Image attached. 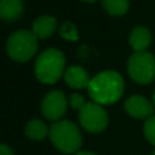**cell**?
Instances as JSON below:
<instances>
[{
  "instance_id": "obj_1",
  "label": "cell",
  "mask_w": 155,
  "mask_h": 155,
  "mask_svg": "<svg viewBox=\"0 0 155 155\" xmlns=\"http://www.w3.org/2000/svg\"><path fill=\"white\" fill-rule=\"evenodd\" d=\"M87 91L93 102L112 105L123 97L124 79L116 71H102L91 79Z\"/></svg>"
},
{
  "instance_id": "obj_2",
  "label": "cell",
  "mask_w": 155,
  "mask_h": 155,
  "mask_svg": "<svg viewBox=\"0 0 155 155\" xmlns=\"http://www.w3.org/2000/svg\"><path fill=\"white\" fill-rule=\"evenodd\" d=\"M49 139L52 144L64 154H76L82 147V132L70 120L54 121L49 127Z\"/></svg>"
},
{
  "instance_id": "obj_3",
  "label": "cell",
  "mask_w": 155,
  "mask_h": 155,
  "mask_svg": "<svg viewBox=\"0 0 155 155\" xmlns=\"http://www.w3.org/2000/svg\"><path fill=\"white\" fill-rule=\"evenodd\" d=\"M65 59L64 54L60 51L53 48H49L44 51L37 57L34 64V74L35 78L41 83L45 84H53L64 74Z\"/></svg>"
},
{
  "instance_id": "obj_4",
  "label": "cell",
  "mask_w": 155,
  "mask_h": 155,
  "mask_svg": "<svg viewBox=\"0 0 155 155\" xmlns=\"http://www.w3.org/2000/svg\"><path fill=\"white\" fill-rule=\"evenodd\" d=\"M5 49L14 61L26 63L37 53L38 38L29 30H16L8 37Z\"/></svg>"
},
{
  "instance_id": "obj_5",
  "label": "cell",
  "mask_w": 155,
  "mask_h": 155,
  "mask_svg": "<svg viewBox=\"0 0 155 155\" xmlns=\"http://www.w3.org/2000/svg\"><path fill=\"white\" fill-rule=\"evenodd\" d=\"M128 75L140 84H148L155 79V56L150 52H135L128 60Z\"/></svg>"
},
{
  "instance_id": "obj_6",
  "label": "cell",
  "mask_w": 155,
  "mask_h": 155,
  "mask_svg": "<svg viewBox=\"0 0 155 155\" xmlns=\"http://www.w3.org/2000/svg\"><path fill=\"white\" fill-rule=\"evenodd\" d=\"M79 123L90 134H101L107 128L109 117L104 106L97 102H87L79 110Z\"/></svg>"
},
{
  "instance_id": "obj_7",
  "label": "cell",
  "mask_w": 155,
  "mask_h": 155,
  "mask_svg": "<svg viewBox=\"0 0 155 155\" xmlns=\"http://www.w3.org/2000/svg\"><path fill=\"white\" fill-rule=\"evenodd\" d=\"M68 101L65 98L64 93L60 90H53L44 97L41 102V112L44 117L51 121H59L67 112Z\"/></svg>"
},
{
  "instance_id": "obj_8",
  "label": "cell",
  "mask_w": 155,
  "mask_h": 155,
  "mask_svg": "<svg viewBox=\"0 0 155 155\" xmlns=\"http://www.w3.org/2000/svg\"><path fill=\"white\" fill-rule=\"evenodd\" d=\"M124 109L131 117L139 120H147L154 116V104L143 95H132L124 104Z\"/></svg>"
},
{
  "instance_id": "obj_9",
  "label": "cell",
  "mask_w": 155,
  "mask_h": 155,
  "mask_svg": "<svg viewBox=\"0 0 155 155\" xmlns=\"http://www.w3.org/2000/svg\"><path fill=\"white\" fill-rule=\"evenodd\" d=\"M64 80L70 87L75 88V90L87 88L91 82L88 72L80 65H72V67L67 68V71L64 72Z\"/></svg>"
},
{
  "instance_id": "obj_10",
  "label": "cell",
  "mask_w": 155,
  "mask_h": 155,
  "mask_svg": "<svg viewBox=\"0 0 155 155\" xmlns=\"http://www.w3.org/2000/svg\"><path fill=\"white\" fill-rule=\"evenodd\" d=\"M151 33L147 27L136 26L129 34V45L135 52H146L151 45Z\"/></svg>"
},
{
  "instance_id": "obj_11",
  "label": "cell",
  "mask_w": 155,
  "mask_h": 155,
  "mask_svg": "<svg viewBox=\"0 0 155 155\" xmlns=\"http://www.w3.org/2000/svg\"><path fill=\"white\" fill-rule=\"evenodd\" d=\"M23 14L22 0H0V19L5 22H15Z\"/></svg>"
},
{
  "instance_id": "obj_12",
  "label": "cell",
  "mask_w": 155,
  "mask_h": 155,
  "mask_svg": "<svg viewBox=\"0 0 155 155\" xmlns=\"http://www.w3.org/2000/svg\"><path fill=\"white\" fill-rule=\"evenodd\" d=\"M56 27H57L56 18L49 15H42L33 22L31 31L34 33L37 38H49L56 31Z\"/></svg>"
},
{
  "instance_id": "obj_13",
  "label": "cell",
  "mask_w": 155,
  "mask_h": 155,
  "mask_svg": "<svg viewBox=\"0 0 155 155\" xmlns=\"http://www.w3.org/2000/svg\"><path fill=\"white\" fill-rule=\"evenodd\" d=\"M25 134L29 137L30 140H34V142H40L44 140L46 136H49V127L46 125L44 121L34 118V120H30L26 124V128H25Z\"/></svg>"
},
{
  "instance_id": "obj_14",
  "label": "cell",
  "mask_w": 155,
  "mask_h": 155,
  "mask_svg": "<svg viewBox=\"0 0 155 155\" xmlns=\"http://www.w3.org/2000/svg\"><path fill=\"white\" fill-rule=\"evenodd\" d=\"M102 5L105 11L113 16L125 15L129 10L128 0H102Z\"/></svg>"
},
{
  "instance_id": "obj_15",
  "label": "cell",
  "mask_w": 155,
  "mask_h": 155,
  "mask_svg": "<svg viewBox=\"0 0 155 155\" xmlns=\"http://www.w3.org/2000/svg\"><path fill=\"white\" fill-rule=\"evenodd\" d=\"M60 35H61L64 40H68V41H76L79 38L78 35V31H76V27L74 26L71 22H64L60 27Z\"/></svg>"
},
{
  "instance_id": "obj_16",
  "label": "cell",
  "mask_w": 155,
  "mask_h": 155,
  "mask_svg": "<svg viewBox=\"0 0 155 155\" xmlns=\"http://www.w3.org/2000/svg\"><path fill=\"white\" fill-rule=\"evenodd\" d=\"M143 134H144L146 139L153 146H155V114L146 120L144 125H143Z\"/></svg>"
},
{
  "instance_id": "obj_17",
  "label": "cell",
  "mask_w": 155,
  "mask_h": 155,
  "mask_svg": "<svg viewBox=\"0 0 155 155\" xmlns=\"http://www.w3.org/2000/svg\"><path fill=\"white\" fill-rule=\"evenodd\" d=\"M68 104H70L71 107H74V109L80 110L86 104H87V102L84 101L83 95H80V94H78V93H74V94H71L70 95V101H68Z\"/></svg>"
},
{
  "instance_id": "obj_18",
  "label": "cell",
  "mask_w": 155,
  "mask_h": 155,
  "mask_svg": "<svg viewBox=\"0 0 155 155\" xmlns=\"http://www.w3.org/2000/svg\"><path fill=\"white\" fill-rule=\"evenodd\" d=\"M0 155H15V154H14V151L7 144H2L0 143Z\"/></svg>"
},
{
  "instance_id": "obj_19",
  "label": "cell",
  "mask_w": 155,
  "mask_h": 155,
  "mask_svg": "<svg viewBox=\"0 0 155 155\" xmlns=\"http://www.w3.org/2000/svg\"><path fill=\"white\" fill-rule=\"evenodd\" d=\"M74 155H97V154L91 153V151H78V153Z\"/></svg>"
},
{
  "instance_id": "obj_20",
  "label": "cell",
  "mask_w": 155,
  "mask_h": 155,
  "mask_svg": "<svg viewBox=\"0 0 155 155\" xmlns=\"http://www.w3.org/2000/svg\"><path fill=\"white\" fill-rule=\"evenodd\" d=\"M153 104H154V106H155V91H154V94H153Z\"/></svg>"
},
{
  "instance_id": "obj_21",
  "label": "cell",
  "mask_w": 155,
  "mask_h": 155,
  "mask_svg": "<svg viewBox=\"0 0 155 155\" xmlns=\"http://www.w3.org/2000/svg\"><path fill=\"white\" fill-rule=\"evenodd\" d=\"M82 2H87V3H93V2H97V0H82Z\"/></svg>"
},
{
  "instance_id": "obj_22",
  "label": "cell",
  "mask_w": 155,
  "mask_h": 155,
  "mask_svg": "<svg viewBox=\"0 0 155 155\" xmlns=\"http://www.w3.org/2000/svg\"><path fill=\"white\" fill-rule=\"evenodd\" d=\"M153 155H155V150H154V151H153Z\"/></svg>"
}]
</instances>
